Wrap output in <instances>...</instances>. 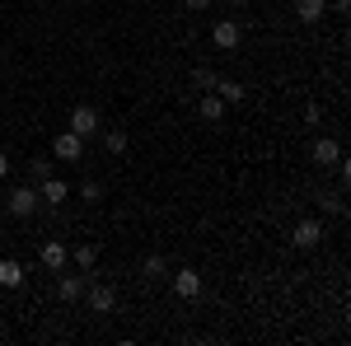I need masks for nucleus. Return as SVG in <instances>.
<instances>
[{"instance_id":"f257e3e1","label":"nucleus","mask_w":351,"mask_h":346,"mask_svg":"<svg viewBox=\"0 0 351 346\" xmlns=\"http://www.w3.org/2000/svg\"><path fill=\"white\" fill-rule=\"evenodd\" d=\"M38 206H43V197H38V187H28V183L10 187V197H5V211L14 215V220H28Z\"/></svg>"},{"instance_id":"f03ea898","label":"nucleus","mask_w":351,"mask_h":346,"mask_svg":"<svg viewBox=\"0 0 351 346\" xmlns=\"http://www.w3.org/2000/svg\"><path fill=\"white\" fill-rule=\"evenodd\" d=\"M99 127H104V122H99V108L80 103L75 112H71V132L80 136V140H94V136H99Z\"/></svg>"},{"instance_id":"7ed1b4c3","label":"nucleus","mask_w":351,"mask_h":346,"mask_svg":"<svg viewBox=\"0 0 351 346\" xmlns=\"http://www.w3.org/2000/svg\"><path fill=\"white\" fill-rule=\"evenodd\" d=\"M211 42H216L220 52H234L243 42V28H239V19H216L211 24Z\"/></svg>"},{"instance_id":"20e7f679","label":"nucleus","mask_w":351,"mask_h":346,"mask_svg":"<svg viewBox=\"0 0 351 346\" xmlns=\"http://www.w3.org/2000/svg\"><path fill=\"white\" fill-rule=\"evenodd\" d=\"M52 155H56L61 164H75V160L84 155V140H80L75 132H71V127H66V132H56V140H52Z\"/></svg>"},{"instance_id":"39448f33","label":"nucleus","mask_w":351,"mask_h":346,"mask_svg":"<svg viewBox=\"0 0 351 346\" xmlns=\"http://www.w3.org/2000/svg\"><path fill=\"white\" fill-rule=\"evenodd\" d=\"M291 243L295 248H319L324 243V220H300L295 230H291Z\"/></svg>"},{"instance_id":"423d86ee","label":"nucleus","mask_w":351,"mask_h":346,"mask_svg":"<svg viewBox=\"0 0 351 346\" xmlns=\"http://www.w3.org/2000/svg\"><path fill=\"white\" fill-rule=\"evenodd\" d=\"M173 295H178V299H197V295H202V271L178 267V271H173Z\"/></svg>"},{"instance_id":"0eeeda50","label":"nucleus","mask_w":351,"mask_h":346,"mask_svg":"<svg viewBox=\"0 0 351 346\" xmlns=\"http://www.w3.org/2000/svg\"><path fill=\"white\" fill-rule=\"evenodd\" d=\"M309 160L319 164V169H328V164L342 160V145H337V140H328V136H319V140L309 145Z\"/></svg>"},{"instance_id":"6e6552de","label":"nucleus","mask_w":351,"mask_h":346,"mask_svg":"<svg viewBox=\"0 0 351 346\" xmlns=\"http://www.w3.org/2000/svg\"><path fill=\"white\" fill-rule=\"evenodd\" d=\"M84 291H89V309H94V314H112V309H117V291H112V286H99V281H94V286H84Z\"/></svg>"},{"instance_id":"1a4fd4ad","label":"nucleus","mask_w":351,"mask_h":346,"mask_svg":"<svg viewBox=\"0 0 351 346\" xmlns=\"http://www.w3.org/2000/svg\"><path fill=\"white\" fill-rule=\"evenodd\" d=\"M38 197H43L47 206H61V201L71 197V187H66V178H56V173H47V178L38 183Z\"/></svg>"},{"instance_id":"9d476101","label":"nucleus","mask_w":351,"mask_h":346,"mask_svg":"<svg viewBox=\"0 0 351 346\" xmlns=\"http://www.w3.org/2000/svg\"><path fill=\"white\" fill-rule=\"evenodd\" d=\"M66 262H71V248H66L61 239L43 243V267H47V271H66Z\"/></svg>"},{"instance_id":"9b49d317","label":"nucleus","mask_w":351,"mask_h":346,"mask_svg":"<svg viewBox=\"0 0 351 346\" xmlns=\"http://www.w3.org/2000/svg\"><path fill=\"white\" fill-rule=\"evenodd\" d=\"M84 286H89L84 276H66V271H61V276H56V299H61V304H75L84 295Z\"/></svg>"},{"instance_id":"f8f14e48","label":"nucleus","mask_w":351,"mask_h":346,"mask_svg":"<svg viewBox=\"0 0 351 346\" xmlns=\"http://www.w3.org/2000/svg\"><path fill=\"white\" fill-rule=\"evenodd\" d=\"M24 281H28L24 262H14V258H0V286H5V291H19Z\"/></svg>"},{"instance_id":"ddd939ff","label":"nucleus","mask_w":351,"mask_h":346,"mask_svg":"<svg viewBox=\"0 0 351 346\" xmlns=\"http://www.w3.org/2000/svg\"><path fill=\"white\" fill-rule=\"evenodd\" d=\"M295 14H300V24H324L328 0H295Z\"/></svg>"},{"instance_id":"4468645a","label":"nucleus","mask_w":351,"mask_h":346,"mask_svg":"<svg viewBox=\"0 0 351 346\" xmlns=\"http://www.w3.org/2000/svg\"><path fill=\"white\" fill-rule=\"evenodd\" d=\"M225 99H220V94H202V117H206V122H211V127H216V122H225Z\"/></svg>"},{"instance_id":"2eb2a0df","label":"nucleus","mask_w":351,"mask_h":346,"mask_svg":"<svg viewBox=\"0 0 351 346\" xmlns=\"http://www.w3.org/2000/svg\"><path fill=\"white\" fill-rule=\"evenodd\" d=\"M211 94H220L225 103H243V99H248V89H243L239 80H220L216 89H211Z\"/></svg>"},{"instance_id":"dca6fc26","label":"nucleus","mask_w":351,"mask_h":346,"mask_svg":"<svg viewBox=\"0 0 351 346\" xmlns=\"http://www.w3.org/2000/svg\"><path fill=\"white\" fill-rule=\"evenodd\" d=\"M141 276H145V281H160V276H169V262H164L160 253H150V258L141 262Z\"/></svg>"},{"instance_id":"f3484780","label":"nucleus","mask_w":351,"mask_h":346,"mask_svg":"<svg viewBox=\"0 0 351 346\" xmlns=\"http://www.w3.org/2000/svg\"><path fill=\"white\" fill-rule=\"evenodd\" d=\"M71 258L80 262V271H94V262H99V248H94V243H80V248H75Z\"/></svg>"},{"instance_id":"a211bd4d","label":"nucleus","mask_w":351,"mask_h":346,"mask_svg":"<svg viewBox=\"0 0 351 346\" xmlns=\"http://www.w3.org/2000/svg\"><path fill=\"white\" fill-rule=\"evenodd\" d=\"M192 84H197L202 94H211V89L220 84V75H216V71H197V75H192Z\"/></svg>"},{"instance_id":"6ab92c4d","label":"nucleus","mask_w":351,"mask_h":346,"mask_svg":"<svg viewBox=\"0 0 351 346\" xmlns=\"http://www.w3.org/2000/svg\"><path fill=\"white\" fill-rule=\"evenodd\" d=\"M104 145H108L112 155H122L127 150V132H104Z\"/></svg>"},{"instance_id":"aec40b11","label":"nucleus","mask_w":351,"mask_h":346,"mask_svg":"<svg viewBox=\"0 0 351 346\" xmlns=\"http://www.w3.org/2000/svg\"><path fill=\"white\" fill-rule=\"evenodd\" d=\"M28 173H33V183H43V178L52 173V160H33V164H28Z\"/></svg>"},{"instance_id":"412c9836","label":"nucleus","mask_w":351,"mask_h":346,"mask_svg":"<svg viewBox=\"0 0 351 346\" xmlns=\"http://www.w3.org/2000/svg\"><path fill=\"white\" fill-rule=\"evenodd\" d=\"M211 5H216V0H183V10H188V14H206Z\"/></svg>"},{"instance_id":"4be33fe9","label":"nucleus","mask_w":351,"mask_h":346,"mask_svg":"<svg viewBox=\"0 0 351 346\" xmlns=\"http://www.w3.org/2000/svg\"><path fill=\"white\" fill-rule=\"evenodd\" d=\"M80 197H84V201H104V187H99V183H84Z\"/></svg>"},{"instance_id":"5701e85b","label":"nucleus","mask_w":351,"mask_h":346,"mask_svg":"<svg viewBox=\"0 0 351 346\" xmlns=\"http://www.w3.org/2000/svg\"><path fill=\"white\" fill-rule=\"evenodd\" d=\"M10 169H14V164H10V155H5V150H0V178H10Z\"/></svg>"},{"instance_id":"b1692460","label":"nucleus","mask_w":351,"mask_h":346,"mask_svg":"<svg viewBox=\"0 0 351 346\" xmlns=\"http://www.w3.org/2000/svg\"><path fill=\"white\" fill-rule=\"evenodd\" d=\"M230 5H234V10H243V5H248V0H230Z\"/></svg>"}]
</instances>
